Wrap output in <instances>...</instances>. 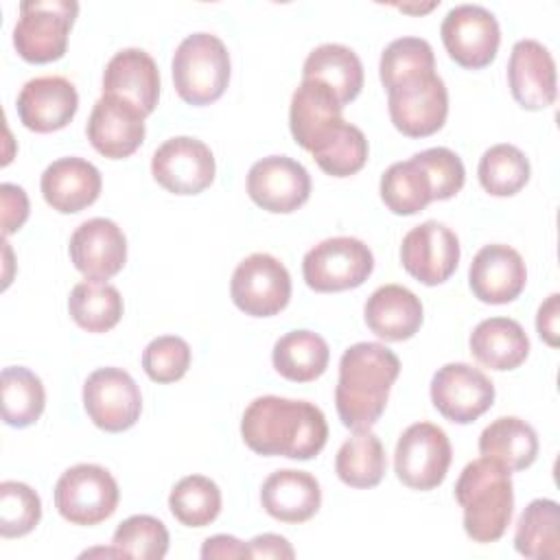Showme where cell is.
Listing matches in <instances>:
<instances>
[{
	"label": "cell",
	"mask_w": 560,
	"mask_h": 560,
	"mask_svg": "<svg viewBox=\"0 0 560 560\" xmlns=\"http://www.w3.org/2000/svg\"><path fill=\"white\" fill-rule=\"evenodd\" d=\"M243 442L258 455L313 459L328 440L324 411L308 400L254 398L241 418Z\"/></svg>",
	"instance_id": "1"
},
{
	"label": "cell",
	"mask_w": 560,
	"mask_h": 560,
	"mask_svg": "<svg viewBox=\"0 0 560 560\" xmlns=\"http://www.w3.org/2000/svg\"><path fill=\"white\" fill-rule=\"evenodd\" d=\"M400 374V359L383 343L359 341L339 359L335 407L343 427L372 429L383 416L389 389Z\"/></svg>",
	"instance_id": "2"
},
{
	"label": "cell",
	"mask_w": 560,
	"mask_h": 560,
	"mask_svg": "<svg viewBox=\"0 0 560 560\" xmlns=\"http://www.w3.org/2000/svg\"><path fill=\"white\" fill-rule=\"evenodd\" d=\"M455 499L464 510V532L475 542H497L514 512V486L510 470L490 457L464 466L455 483Z\"/></svg>",
	"instance_id": "3"
},
{
	"label": "cell",
	"mask_w": 560,
	"mask_h": 560,
	"mask_svg": "<svg viewBox=\"0 0 560 560\" xmlns=\"http://www.w3.org/2000/svg\"><path fill=\"white\" fill-rule=\"evenodd\" d=\"M173 83L188 105L219 101L230 83V52L212 33H192L179 42L171 61Z\"/></svg>",
	"instance_id": "4"
},
{
	"label": "cell",
	"mask_w": 560,
	"mask_h": 560,
	"mask_svg": "<svg viewBox=\"0 0 560 560\" xmlns=\"http://www.w3.org/2000/svg\"><path fill=\"white\" fill-rule=\"evenodd\" d=\"M79 13L74 0H26L13 28V46L28 63H50L66 55L68 33Z\"/></svg>",
	"instance_id": "5"
},
{
	"label": "cell",
	"mask_w": 560,
	"mask_h": 560,
	"mask_svg": "<svg viewBox=\"0 0 560 560\" xmlns=\"http://www.w3.org/2000/svg\"><path fill=\"white\" fill-rule=\"evenodd\" d=\"M387 109L402 136L427 138L446 122L448 90L435 70L411 74L387 88Z\"/></svg>",
	"instance_id": "6"
},
{
	"label": "cell",
	"mask_w": 560,
	"mask_h": 560,
	"mask_svg": "<svg viewBox=\"0 0 560 560\" xmlns=\"http://www.w3.org/2000/svg\"><path fill=\"white\" fill-rule=\"evenodd\" d=\"M372 269V249L354 236L324 238L302 260L304 282L317 293L357 289L370 278Z\"/></svg>",
	"instance_id": "7"
},
{
	"label": "cell",
	"mask_w": 560,
	"mask_h": 560,
	"mask_svg": "<svg viewBox=\"0 0 560 560\" xmlns=\"http://www.w3.org/2000/svg\"><path fill=\"white\" fill-rule=\"evenodd\" d=\"M120 490L112 472L98 464H77L55 483V508L72 525H98L118 508Z\"/></svg>",
	"instance_id": "8"
},
{
	"label": "cell",
	"mask_w": 560,
	"mask_h": 560,
	"mask_svg": "<svg viewBox=\"0 0 560 560\" xmlns=\"http://www.w3.org/2000/svg\"><path fill=\"white\" fill-rule=\"evenodd\" d=\"M451 459L453 451L444 429L433 422H416L396 442L394 470L407 488L427 492L444 481Z\"/></svg>",
	"instance_id": "9"
},
{
	"label": "cell",
	"mask_w": 560,
	"mask_h": 560,
	"mask_svg": "<svg viewBox=\"0 0 560 560\" xmlns=\"http://www.w3.org/2000/svg\"><path fill=\"white\" fill-rule=\"evenodd\" d=\"M230 295L245 315L271 317L284 311L291 300V276L276 256L256 252L236 265Z\"/></svg>",
	"instance_id": "10"
},
{
	"label": "cell",
	"mask_w": 560,
	"mask_h": 560,
	"mask_svg": "<svg viewBox=\"0 0 560 560\" xmlns=\"http://www.w3.org/2000/svg\"><path fill=\"white\" fill-rule=\"evenodd\" d=\"M440 35L448 57L468 70L490 66L501 44L497 18L481 4H457L448 9Z\"/></svg>",
	"instance_id": "11"
},
{
	"label": "cell",
	"mask_w": 560,
	"mask_h": 560,
	"mask_svg": "<svg viewBox=\"0 0 560 560\" xmlns=\"http://www.w3.org/2000/svg\"><path fill=\"white\" fill-rule=\"evenodd\" d=\"M83 407L98 429L120 433L138 422L142 394L122 368H98L83 383Z\"/></svg>",
	"instance_id": "12"
},
{
	"label": "cell",
	"mask_w": 560,
	"mask_h": 560,
	"mask_svg": "<svg viewBox=\"0 0 560 560\" xmlns=\"http://www.w3.org/2000/svg\"><path fill=\"white\" fill-rule=\"evenodd\" d=\"M214 171L210 147L190 136L164 140L151 158L153 179L173 195H199L212 184Z\"/></svg>",
	"instance_id": "13"
},
{
	"label": "cell",
	"mask_w": 560,
	"mask_h": 560,
	"mask_svg": "<svg viewBox=\"0 0 560 560\" xmlns=\"http://www.w3.org/2000/svg\"><path fill=\"white\" fill-rule=\"evenodd\" d=\"M433 407L455 424H470L494 402V383L468 363H446L431 378Z\"/></svg>",
	"instance_id": "14"
},
{
	"label": "cell",
	"mask_w": 560,
	"mask_h": 560,
	"mask_svg": "<svg viewBox=\"0 0 560 560\" xmlns=\"http://www.w3.org/2000/svg\"><path fill=\"white\" fill-rule=\"evenodd\" d=\"M249 199L273 214H289L311 197L308 171L289 155H267L247 173Z\"/></svg>",
	"instance_id": "15"
},
{
	"label": "cell",
	"mask_w": 560,
	"mask_h": 560,
	"mask_svg": "<svg viewBox=\"0 0 560 560\" xmlns=\"http://www.w3.org/2000/svg\"><path fill=\"white\" fill-rule=\"evenodd\" d=\"M405 271L427 287L446 282L459 262V238L440 221H424L411 228L400 243Z\"/></svg>",
	"instance_id": "16"
},
{
	"label": "cell",
	"mask_w": 560,
	"mask_h": 560,
	"mask_svg": "<svg viewBox=\"0 0 560 560\" xmlns=\"http://www.w3.org/2000/svg\"><path fill=\"white\" fill-rule=\"evenodd\" d=\"M144 114L112 94H103L88 118V140L103 158L109 160H122L136 153V149L142 144L147 127H144Z\"/></svg>",
	"instance_id": "17"
},
{
	"label": "cell",
	"mask_w": 560,
	"mask_h": 560,
	"mask_svg": "<svg viewBox=\"0 0 560 560\" xmlns=\"http://www.w3.org/2000/svg\"><path fill=\"white\" fill-rule=\"evenodd\" d=\"M68 252L88 280H109L127 262V238L112 219L94 217L72 232Z\"/></svg>",
	"instance_id": "18"
},
{
	"label": "cell",
	"mask_w": 560,
	"mask_h": 560,
	"mask_svg": "<svg viewBox=\"0 0 560 560\" xmlns=\"http://www.w3.org/2000/svg\"><path fill=\"white\" fill-rule=\"evenodd\" d=\"M508 83L514 101L529 112L553 105L558 94L556 61L536 39H518L508 61Z\"/></svg>",
	"instance_id": "19"
},
{
	"label": "cell",
	"mask_w": 560,
	"mask_h": 560,
	"mask_svg": "<svg viewBox=\"0 0 560 560\" xmlns=\"http://www.w3.org/2000/svg\"><path fill=\"white\" fill-rule=\"evenodd\" d=\"M15 107L26 129L50 133L63 129L74 118L79 109V94L66 77H35L22 85Z\"/></svg>",
	"instance_id": "20"
},
{
	"label": "cell",
	"mask_w": 560,
	"mask_h": 560,
	"mask_svg": "<svg viewBox=\"0 0 560 560\" xmlns=\"http://www.w3.org/2000/svg\"><path fill=\"white\" fill-rule=\"evenodd\" d=\"M527 282L523 256L503 243L483 245L468 269L472 295L483 304H508L516 300Z\"/></svg>",
	"instance_id": "21"
},
{
	"label": "cell",
	"mask_w": 560,
	"mask_h": 560,
	"mask_svg": "<svg viewBox=\"0 0 560 560\" xmlns=\"http://www.w3.org/2000/svg\"><path fill=\"white\" fill-rule=\"evenodd\" d=\"M103 94L136 105L144 116L153 114L160 98V70L142 48H122L105 66Z\"/></svg>",
	"instance_id": "22"
},
{
	"label": "cell",
	"mask_w": 560,
	"mask_h": 560,
	"mask_svg": "<svg viewBox=\"0 0 560 560\" xmlns=\"http://www.w3.org/2000/svg\"><path fill=\"white\" fill-rule=\"evenodd\" d=\"M46 203L61 212L72 214L92 206L103 188L98 168L83 158H59L50 162L39 179Z\"/></svg>",
	"instance_id": "23"
},
{
	"label": "cell",
	"mask_w": 560,
	"mask_h": 560,
	"mask_svg": "<svg viewBox=\"0 0 560 560\" xmlns=\"http://www.w3.org/2000/svg\"><path fill=\"white\" fill-rule=\"evenodd\" d=\"M260 503L265 512L280 523H304L317 514L322 488L311 472L282 468L262 481Z\"/></svg>",
	"instance_id": "24"
},
{
	"label": "cell",
	"mask_w": 560,
	"mask_h": 560,
	"mask_svg": "<svg viewBox=\"0 0 560 560\" xmlns=\"http://www.w3.org/2000/svg\"><path fill=\"white\" fill-rule=\"evenodd\" d=\"M368 328L385 341H405L413 337L424 319L420 298L400 284L378 287L363 308Z\"/></svg>",
	"instance_id": "25"
},
{
	"label": "cell",
	"mask_w": 560,
	"mask_h": 560,
	"mask_svg": "<svg viewBox=\"0 0 560 560\" xmlns=\"http://www.w3.org/2000/svg\"><path fill=\"white\" fill-rule=\"evenodd\" d=\"M343 105L337 101L330 88H326L319 81L302 79V83L295 88L291 96L289 107V127L293 140L311 151L315 142L335 125L341 120Z\"/></svg>",
	"instance_id": "26"
},
{
	"label": "cell",
	"mask_w": 560,
	"mask_h": 560,
	"mask_svg": "<svg viewBox=\"0 0 560 560\" xmlns=\"http://www.w3.org/2000/svg\"><path fill=\"white\" fill-rule=\"evenodd\" d=\"M470 354L490 370L518 368L529 354V337L512 317H488L479 322L468 339Z\"/></svg>",
	"instance_id": "27"
},
{
	"label": "cell",
	"mask_w": 560,
	"mask_h": 560,
	"mask_svg": "<svg viewBox=\"0 0 560 560\" xmlns=\"http://www.w3.org/2000/svg\"><path fill=\"white\" fill-rule=\"evenodd\" d=\"M302 79L324 83L346 107L363 88V63L357 52L343 44H322L308 52L302 66Z\"/></svg>",
	"instance_id": "28"
},
{
	"label": "cell",
	"mask_w": 560,
	"mask_h": 560,
	"mask_svg": "<svg viewBox=\"0 0 560 560\" xmlns=\"http://www.w3.org/2000/svg\"><path fill=\"white\" fill-rule=\"evenodd\" d=\"M479 453L508 470H525L538 457V435L525 420L501 416L481 431Z\"/></svg>",
	"instance_id": "29"
},
{
	"label": "cell",
	"mask_w": 560,
	"mask_h": 560,
	"mask_svg": "<svg viewBox=\"0 0 560 560\" xmlns=\"http://www.w3.org/2000/svg\"><path fill=\"white\" fill-rule=\"evenodd\" d=\"M330 361L328 343L313 330H291L282 335L271 350V363L280 376L293 383L319 378Z\"/></svg>",
	"instance_id": "30"
},
{
	"label": "cell",
	"mask_w": 560,
	"mask_h": 560,
	"mask_svg": "<svg viewBox=\"0 0 560 560\" xmlns=\"http://www.w3.org/2000/svg\"><path fill=\"white\" fill-rule=\"evenodd\" d=\"M514 547L532 560L560 558V508L553 499H534L521 512Z\"/></svg>",
	"instance_id": "31"
},
{
	"label": "cell",
	"mask_w": 560,
	"mask_h": 560,
	"mask_svg": "<svg viewBox=\"0 0 560 560\" xmlns=\"http://www.w3.org/2000/svg\"><path fill=\"white\" fill-rule=\"evenodd\" d=\"M368 153L370 147L363 131L343 118L335 122L311 149L317 166L332 177H350L359 173L368 162Z\"/></svg>",
	"instance_id": "32"
},
{
	"label": "cell",
	"mask_w": 560,
	"mask_h": 560,
	"mask_svg": "<svg viewBox=\"0 0 560 560\" xmlns=\"http://www.w3.org/2000/svg\"><path fill=\"white\" fill-rule=\"evenodd\" d=\"M122 298L118 289L105 280H83L72 287L68 313L77 326L88 332H107L122 317Z\"/></svg>",
	"instance_id": "33"
},
{
	"label": "cell",
	"mask_w": 560,
	"mask_h": 560,
	"mask_svg": "<svg viewBox=\"0 0 560 560\" xmlns=\"http://www.w3.org/2000/svg\"><path fill=\"white\" fill-rule=\"evenodd\" d=\"M387 468V457L381 440L370 431H354L335 457L337 477L350 488H374L381 483Z\"/></svg>",
	"instance_id": "34"
},
{
	"label": "cell",
	"mask_w": 560,
	"mask_h": 560,
	"mask_svg": "<svg viewBox=\"0 0 560 560\" xmlns=\"http://www.w3.org/2000/svg\"><path fill=\"white\" fill-rule=\"evenodd\" d=\"M381 199L400 217L416 214L433 201V188L424 166L411 155L405 162H394L381 175Z\"/></svg>",
	"instance_id": "35"
},
{
	"label": "cell",
	"mask_w": 560,
	"mask_h": 560,
	"mask_svg": "<svg viewBox=\"0 0 560 560\" xmlns=\"http://www.w3.org/2000/svg\"><path fill=\"white\" fill-rule=\"evenodd\" d=\"M0 389L4 424L24 429L39 420L46 407V392L35 372L22 365H9L0 374Z\"/></svg>",
	"instance_id": "36"
},
{
	"label": "cell",
	"mask_w": 560,
	"mask_h": 560,
	"mask_svg": "<svg viewBox=\"0 0 560 560\" xmlns=\"http://www.w3.org/2000/svg\"><path fill=\"white\" fill-rule=\"evenodd\" d=\"M477 175L481 188L492 197H512L529 182L532 166L518 147L501 142L483 151Z\"/></svg>",
	"instance_id": "37"
},
{
	"label": "cell",
	"mask_w": 560,
	"mask_h": 560,
	"mask_svg": "<svg viewBox=\"0 0 560 560\" xmlns=\"http://www.w3.org/2000/svg\"><path fill=\"white\" fill-rule=\"evenodd\" d=\"M171 514L186 527H206L221 512V490L203 475L179 479L168 494Z\"/></svg>",
	"instance_id": "38"
},
{
	"label": "cell",
	"mask_w": 560,
	"mask_h": 560,
	"mask_svg": "<svg viewBox=\"0 0 560 560\" xmlns=\"http://www.w3.org/2000/svg\"><path fill=\"white\" fill-rule=\"evenodd\" d=\"M112 545L122 558L160 560L168 551V529L151 514H133L116 527Z\"/></svg>",
	"instance_id": "39"
},
{
	"label": "cell",
	"mask_w": 560,
	"mask_h": 560,
	"mask_svg": "<svg viewBox=\"0 0 560 560\" xmlns=\"http://www.w3.org/2000/svg\"><path fill=\"white\" fill-rule=\"evenodd\" d=\"M429 70H435V55L431 44L422 37H398L381 52L378 74L385 90L405 77Z\"/></svg>",
	"instance_id": "40"
},
{
	"label": "cell",
	"mask_w": 560,
	"mask_h": 560,
	"mask_svg": "<svg viewBox=\"0 0 560 560\" xmlns=\"http://www.w3.org/2000/svg\"><path fill=\"white\" fill-rule=\"evenodd\" d=\"M42 518L39 494L22 481L0 483V534L20 538L31 534Z\"/></svg>",
	"instance_id": "41"
},
{
	"label": "cell",
	"mask_w": 560,
	"mask_h": 560,
	"mask_svg": "<svg viewBox=\"0 0 560 560\" xmlns=\"http://www.w3.org/2000/svg\"><path fill=\"white\" fill-rule=\"evenodd\" d=\"M190 368V346L177 335H162L142 350V370L153 383H175Z\"/></svg>",
	"instance_id": "42"
},
{
	"label": "cell",
	"mask_w": 560,
	"mask_h": 560,
	"mask_svg": "<svg viewBox=\"0 0 560 560\" xmlns=\"http://www.w3.org/2000/svg\"><path fill=\"white\" fill-rule=\"evenodd\" d=\"M424 171L429 173L431 188H433V201H444L455 197L466 179V171L462 164V158L446 149V147H431L413 155Z\"/></svg>",
	"instance_id": "43"
},
{
	"label": "cell",
	"mask_w": 560,
	"mask_h": 560,
	"mask_svg": "<svg viewBox=\"0 0 560 560\" xmlns=\"http://www.w3.org/2000/svg\"><path fill=\"white\" fill-rule=\"evenodd\" d=\"M0 201H2V234L7 238L9 234L18 232L26 223L31 206H28L26 190L9 182L0 186Z\"/></svg>",
	"instance_id": "44"
},
{
	"label": "cell",
	"mask_w": 560,
	"mask_h": 560,
	"mask_svg": "<svg viewBox=\"0 0 560 560\" xmlns=\"http://www.w3.org/2000/svg\"><path fill=\"white\" fill-rule=\"evenodd\" d=\"M201 558L203 560H238V558H252L249 547L245 542H241L234 536L228 534H217L203 540L201 545Z\"/></svg>",
	"instance_id": "45"
},
{
	"label": "cell",
	"mask_w": 560,
	"mask_h": 560,
	"mask_svg": "<svg viewBox=\"0 0 560 560\" xmlns=\"http://www.w3.org/2000/svg\"><path fill=\"white\" fill-rule=\"evenodd\" d=\"M249 553L252 558H273V560H291L295 558V551L291 547V542L280 536V534H260V536H254L249 542Z\"/></svg>",
	"instance_id": "46"
},
{
	"label": "cell",
	"mask_w": 560,
	"mask_h": 560,
	"mask_svg": "<svg viewBox=\"0 0 560 560\" xmlns=\"http://www.w3.org/2000/svg\"><path fill=\"white\" fill-rule=\"evenodd\" d=\"M558 319H560V295L551 293L538 308L536 315V330L540 335V339L556 348L558 346Z\"/></svg>",
	"instance_id": "47"
}]
</instances>
